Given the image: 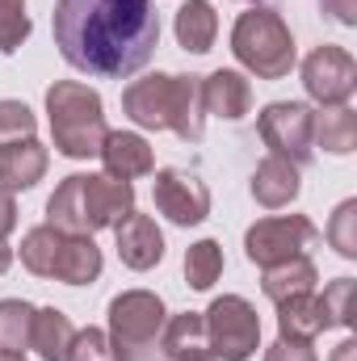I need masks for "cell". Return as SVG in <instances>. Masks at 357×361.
Here are the masks:
<instances>
[{"instance_id":"9c48e42d","label":"cell","mask_w":357,"mask_h":361,"mask_svg":"<svg viewBox=\"0 0 357 361\" xmlns=\"http://www.w3.org/2000/svg\"><path fill=\"white\" fill-rule=\"evenodd\" d=\"M152 197H156V210L177 227H198L210 214V189L202 185L198 173H185V169H160Z\"/></svg>"},{"instance_id":"f546056e","label":"cell","mask_w":357,"mask_h":361,"mask_svg":"<svg viewBox=\"0 0 357 361\" xmlns=\"http://www.w3.org/2000/svg\"><path fill=\"white\" fill-rule=\"evenodd\" d=\"M38 130V118L25 101H13V97H0V147L4 143H17V139H34Z\"/></svg>"},{"instance_id":"8992f818","label":"cell","mask_w":357,"mask_h":361,"mask_svg":"<svg viewBox=\"0 0 357 361\" xmlns=\"http://www.w3.org/2000/svg\"><path fill=\"white\" fill-rule=\"evenodd\" d=\"M320 240L315 223L307 214H273V219H257L244 235V257L253 265H282L290 257H307V248Z\"/></svg>"},{"instance_id":"ba28073f","label":"cell","mask_w":357,"mask_h":361,"mask_svg":"<svg viewBox=\"0 0 357 361\" xmlns=\"http://www.w3.org/2000/svg\"><path fill=\"white\" fill-rule=\"evenodd\" d=\"M303 89H307V97H311L320 109H328V105H349V97H353V89H357L353 55H349L345 47H332V42L315 47V51L303 59Z\"/></svg>"},{"instance_id":"9a60e30c","label":"cell","mask_w":357,"mask_h":361,"mask_svg":"<svg viewBox=\"0 0 357 361\" xmlns=\"http://www.w3.org/2000/svg\"><path fill=\"white\" fill-rule=\"evenodd\" d=\"M47 164H51V152H47L38 139L4 143V147H0V185H4L8 193L34 189L38 180L47 177Z\"/></svg>"},{"instance_id":"83f0119b","label":"cell","mask_w":357,"mask_h":361,"mask_svg":"<svg viewBox=\"0 0 357 361\" xmlns=\"http://www.w3.org/2000/svg\"><path fill=\"white\" fill-rule=\"evenodd\" d=\"M315 302H320L324 332H328V328H349V324H353V277L328 281L324 294H315Z\"/></svg>"},{"instance_id":"d6986e66","label":"cell","mask_w":357,"mask_h":361,"mask_svg":"<svg viewBox=\"0 0 357 361\" xmlns=\"http://www.w3.org/2000/svg\"><path fill=\"white\" fill-rule=\"evenodd\" d=\"M169 130L185 139V143H198L202 130H206V101H202V76L185 72L173 76V122Z\"/></svg>"},{"instance_id":"277c9868","label":"cell","mask_w":357,"mask_h":361,"mask_svg":"<svg viewBox=\"0 0 357 361\" xmlns=\"http://www.w3.org/2000/svg\"><path fill=\"white\" fill-rule=\"evenodd\" d=\"M164 302L152 290H122L109 298V345L118 361H156L164 332Z\"/></svg>"},{"instance_id":"7a4b0ae2","label":"cell","mask_w":357,"mask_h":361,"mask_svg":"<svg viewBox=\"0 0 357 361\" xmlns=\"http://www.w3.org/2000/svg\"><path fill=\"white\" fill-rule=\"evenodd\" d=\"M47 118H51V139L59 156L68 160L101 156L109 126H105V101L97 89L80 80H55L47 89Z\"/></svg>"},{"instance_id":"52a82bcc","label":"cell","mask_w":357,"mask_h":361,"mask_svg":"<svg viewBox=\"0 0 357 361\" xmlns=\"http://www.w3.org/2000/svg\"><path fill=\"white\" fill-rule=\"evenodd\" d=\"M311 109L303 101H269L265 109L257 114V130L265 139L269 156H282L290 164H307L315 156V143H311Z\"/></svg>"},{"instance_id":"4dcf8cb0","label":"cell","mask_w":357,"mask_h":361,"mask_svg":"<svg viewBox=\"0 0 357 361\" xmlns=\"http://www.w3.org/2000/svg\"><path fill=\"white\" fill-rule=\"evenodd\" d=\"M328 244L345 257V261H353L357 257V197H349V202H341L337 206V214H332V223H328Z\"/></svg>"},{"instance_id":"3957f363","label":"cell","mask_w":357,"mask_h":361,"mask_svg":"<svg viewBox=\"0 0 357 361\" xmlns=\"http://www.w3.org/2000/svg\"><path fill=\"white\" fill-rule=\"evenodd\" d=\"M231 55L257 80H286L294 72V63H298L290 25L282 21L277 8H265V4H253L248 13L236 17V25H231Z\"/></svg>"},{"instance_id":"30bf717a","label":"cell","mask_w":357,"mask_h":361,"mask_svg":"<svg viewBox=\"0 0 357 361\" xmlns=\"http://www.w3.org/2000/svg\"><path fill=\"white\" fill-rule=\"evenodd\" d=\"M80 210H85V231L118 227L135 210V185L118 180L109 173H80Z\"/></svg>"},{"instance_id":"4316f807","label":"cell","mask_w":357,"mask_h":361,"mask_svg":"<svg viewBox=\"0 0 357 361\" xmlns=\"http://www.w3.org/2000/svg\"><path fill=\"white\" fill-rule=\"evenodd\" d=\"M219 277H223V248H219V240L189 244V252H185V281L193 290H210Z\"/></svg>"},{"instance_id":"5bb4252c","label":"cell","mask_w":357,"mask_h":361,"mask_svg":"<svg viewBox=\"0 0 357 361\" xmlns=\"http://www.w3.org/2000/svg\"><path fill=\"white\" fill-rule=\"evenodd\" d=\"M202 101H206V114H214L223 122H240L253 109V85L244 72L219 68V72L202 76Z\"/></svg>"},{"instance_id":"74e56055","label":"cell","mask_w":357,"mask_h":361,"mask_svg":"<svg viewBox=\"0 0 357 361\" xmlns=\"http://www.w3.org/2000/svg\"><path fill=\"white\" fill-rule=\"evenodd\" d=\"M0 361H25L21 353H0Z\"/></svg>"},{"instance_id":"2e32d148","label":"cell","mask_w":357,"mask_h":361,"mask_svg":"<svg viewBox=\"0 0 357 361\" xmlns=\"http://www.w3.org/2000/svg\"><path fill=\"white\" fill-rule=\"evenodd\" d=\"M160 353L169 361H214L210 357V336H206L202 311H181L173 319H164Z\"/></svg>"},{"instance_id":"ffe728a7","label":"cell","mask_w":357,"mask_h":361,"mask_svg":"<svg viewBox=\"0 0 357 361\" xmlns=\"http://www.w3.org/2000/svg\"><path fill=\"white\" fill-rule=\"evenodd\" d=\"M315 281H320V269L311 257H290L282 265H269L265 277H261V290L265 298L277 307L286 298H298V294H315Z\"/></svg>"},{"instance_id":"cb8c5ba5","label":"cell","mask_w":357,"mask_h":361,"mask_svg":"<svg viewBox=\"0 0 357 361\" xmlns=\"http://www.w3.org/2000/svg\"><path fill=\"white\" fill-rule=\"evenodd\" d=\"M320 332H324V319H320V302H315V294H298V298L277 302V336H290V341H315Z\"/></svg>"},{"instance_id":"6da1fadb","label":"cell","mask_w":357,"mask_h":361,"mask_svg":"<svg viewBox=\"0 0 357 361\" xmlns=\"http://www.w3.org/2000/svg\"><path fill=\"white\" fill-rule=\"evenodd\" d=\"M55 47L85 76L126 80L160 47L156 0H55Z\"/></svg>"},{"instance_id":"7402d4cb","label":"cell","mask_w":357,"mask_h":361,"mask_svg":"<svg viewBox=\"0 0 357 361\" xmlns=\"http://www.w3.org/2000/svg\"><path fill=\"white\" fill-rule=\"evenodd\" d=\"M311 143L328 156H349L357 147V114L349 105H328L311 118Z\"/></svg>"},{"instance_id":"d6a6232c","label":"cell","mask_w":357,"mask_h":361,"mask_svg":"<svg viewBox=\"0 0 357 361\" xmlns=\"http://www.w3.org/2000/svg\"><path fill=\"white\" fill-rule=\"evenodd\" d=\"M265 361H320L311 341H290V336H277L265 349Z\"/></svg>"},{"instance_id":"ac0fdd59","label":"cell","mask_w":357,"mask_h":361,"mask_svg":"<svg viewBox=\"0 0 357 361\" xmlns=\"http://www.w3.org/2000/svg\"><path fill=\"white\" fill-rule=\"evenodd\" d=\"M101 248L92 235H63L59 244V257L51 265V277L63 281V286H92L101 277Z\"/></svg>"},{"instance_id":"484cf974","label":"cell","mask_w":357,"mask_h":361,"mask_svg":"<svg viewBox=\"0 0 357 361\" xmlns=\"http://www.w3.org/2000/svg\"><path fill=\"white\" fill-rule=\"evenodd\" d=\"M59 244H63V231H55V227H30L25 235H21V265L34 273V277H51V265H55V257H59Z\"/></svg>"},{"instance_id":"d4e9b609","label":"cell","mask_w":357,"mask_h":361,"mask_svg":"<svg viewBox=\"0 0 357 361\" xmlns=\"http://www.w3.org/2000/svg\"><path fill=\"white\" fill-rule=\"evenodd\" d=\"M34 311L25 298H0V353H25L30 349V328Z\"/></svg>"},{"instance_id":"e0dca14e","label":"cell","mask_w":357,"mask_h":361,"mask_svg":"<svg viewBox=\"0 0 357 361\" xmlns=\"http://www.w3.org/2000/svg\"><path fill=\"white\" fill-rule=\"evenodd\" d=\"M298 193H303V173H298V164H290V160H282V156H265V160L257 164V173H253V197H257L265 210L290 206Z\"/></svg>"},{"instance_id":"5b68a950","label":"cell","mask_w":357,"mask_h":361,"mask_svg":"<svg viewBox=\"0 0 357 361\" xmlns=\"http://www.w3.org/2000/svg\"><path fill=\"white\" fill-rule=\"evenodd\" d=\"M202 319H206L214 361H248L261 349V319H257V307L248 298L223 294L202 311Z\"/></svg>"},{"instance_id":"8d00e7d4","label":"cell","mask_w":357,"mask_h":361,"mask_svg":"<svg viewBox=\"0 0 357 361\" xmlns=\"http://www.w3.org/2000/svg\"><path fill=\"white\" fill-rule=\"evenodd\" d=\"M8 265H13V248H8V240H0V277L8 273Z\"/></svg>"},{"instance_id":"44dd1931","label":"cell","mask_w":357,"mask_h":361,"mask_svg":"<svg viewBox=\"0 0 357 361\" xmlns=\"http://www.w3.org/2000/svg\"><path fill=\"white\" fill-rule=\"evenodd\" d=\"M173 34L185 51L193 55H206L219 38V13L210 0H185L177 8V21H173Z\"/></svg>"},{"instance_id":"4fadbf2b","label":"cell","mask_w":357,"mask_h":361,"mask_svg":"<svg viewBox=\"0 0 357 361\" xmlns=\"http://www.w3.org/2000/svg\"><path fill=\"white\" fill-rule=\"evenodd\" d=\"M101 164L105 173L118 180H135V177H152L156 173V156L152 143L135 130H109L101 143Z\"/></svg>"},{"instance_id":"e575fe53","label":"cell","mask_w":357,"mask_h":361,"mask_svg":"<svg viewBox=\"0 0 357 361\" xmlns=\"http://www.w3.org/2000/svg\"><path fill=\"white\" fill-rule=\"evenodd\" d=\"M324 13H332L341 25H357V0H324Z\"/></svg>"},{"instance_id":"8fae6325","label":"cell","mask_w":357,"mask_h":361,"mask_svg":"<svg viewBox=\"0 0 357 361\" xmlns=\"http://www.w3.org/2000/svg\"><path fill=\"white\" fill-rule=\"evenodd\" d=\"M122 114L139 130H169V122H173V76L152 72V76L131 80L122 92Z\"/></svg>"},{"instance_id":"1f68e13d","label":"cell","mask_w":357,"mask_h":361,"mask_svg":"<svg viewBox=\"0 0 357 361\" xmlns=\"http://www.w3.org/2000/svg\"><path fill=\"white\" fill-rule=\"evenodd\" d=\"M68 361H118L114 357V345H109V332H101V328L76 332L72 349H68Z\"/></svg>"},{"instance_id":"836d02e7","label":"cell","mask_w":357,"mask_h":361,"mask_svg":"<svg viewBox=\"0 0 357 361\" xmlns=\"http://www.w3.org/2000/svg\"><path fill=\"white\" fill-rule=\"evenodd\" d=\"M13 227H17V202H13V193L0 185V240H4Z\"/></svg>"},{"instance_id":"603a6c76","label":"cell","mask_w":357,"mask_h":361,"mask_svg":"<svg viewBox=\"0 0 357 361\" xmlns=\"http://www.w3.org/2000/svg\"><path fill=\"white\" fill-rule=\"evenodd\" d=\"M72 319L59 311V307H42L34 311V328H30V349L42 361H68V349H72Z\"/></svg>"},{"instance_id":"f1b7e54d","label":"cell","mask_w":357,"mask_h":361,"mask_svg":"<svg viewBox=\"0 0 357 361\" xmlns=\"http://www.w3.org/2000/svg\"><path fill=\"white\" fill-rule=\"evenodd\" d=\"M30 30L34 21L25 13V0H0V55H17Z\"/></svg>"},{"instance_id":"7c38bea8","label":"cell","mask_w":357,"mask_h":361,"mask_svg":"<svg viewBox=\"0 0 357 361\" xmlns=\"http://www.w3.org/2000/svg\"><path fill=\"white\" fill-rule=\"evenodd\" d=\"M114 244H118L122 265L135 269V273H147V269H156V265L164 261V231L156 227L152 214L131 210V214L114 227Z\"/></svg>"},{"instance_id":"d590c367","label":"cell","mask_w":357,"mask_h":361,"mask_svg":"<svg viewBox=\"0 0 357 361\" xmlns=\"http://www.w3.org/2000/svg\"><path fill=\"white\" fill-rule=\"evenodd\" d=\"M328 361H357V341H353V336H345V341L332 349V357H328Z\"/></svg>"}]
</instances>
